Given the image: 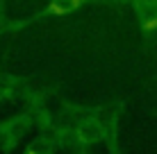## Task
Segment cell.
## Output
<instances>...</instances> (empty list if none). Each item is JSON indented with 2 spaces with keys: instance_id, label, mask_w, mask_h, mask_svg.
<instances>
[{
  "instance_id": "obj_1",
  "label": "cell",
  "mask_w": 157,
  "mask_h": 154,
  "mask_svg": "<svg viewBox=\"0 0 157 154\" xmlns=\"http://www.w3.org/2000/svg\"><path fill=\"white\" fill-rule=\"evenodd\" d=\"M75 5H78V0H55L52 9H55V12H68V9L75 7Z\"/></svg>"
}]
</instances>
